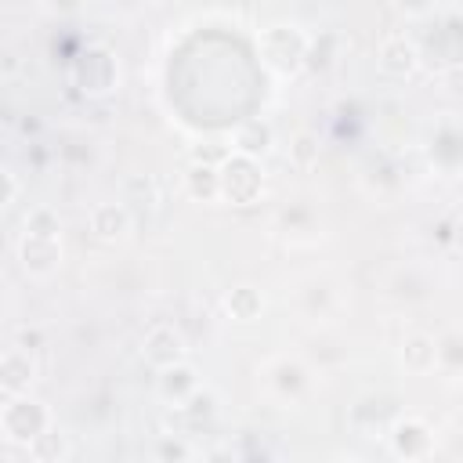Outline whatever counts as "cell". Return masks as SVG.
<instances>
[{
    "label": "cell",
    "mask_w": 463,
    "mask_h": 463,
    "mask_svg": "<svg viewBox=\"0 0 463 463\" xmlns=\"http://www.w3.org/2000/svg\"><path fill=\"white\" fill-rule=\"evenodd\" d=\"M72 80L80 90L87 94H105L116 87L119 80V69H116V58L105 51V47H87L76 61H72Z\"/></svg>",
    "instance_id": "4"
},
{
    "label": "cell",
    "mask_w": 463,
    "mask_h": 463,
    "mask_svg": "<svg viewBox=\"0 0 463 463\" xmlns=\"http://www.w3.org/2000/svg\"><path fill=\"white\" fill-rule=\"evenodd\" d=\"M58 232H61V221H58V213H54L51 206L29 210V217H25V235H51V239H58Z\"/></svg>",
    "instance_id": "18"
},
{
    "label": "cell",
    "mask_w": 463,
    "mask_h": 463,
    "mask_svg": "<svg viewBox=\"0 0 463 463\" xmlns=\"http://www.w3.org/2000/svg\"><path fill=\"white\" fill-rule=\"evenodd\" d=\"M217 181H221V199L235 203V206H250L264 192V170H260V163L257 159H246L239 152H232L217 166Z\"/></svg>",
    "instance_id": "2"
},
{
    "label": "cell",
    "mask_w": 463,
    "mask_h": 463,
    "mask_svg": "<svg viewBox=\"0 0 463 463\" xmlns=\"http://www.w3.org/2000/svg\"><path fill=\"white\" fill-rule=\"evenodd\" d=\"M184 184H188V195H192V199H199V203H213V199H221V181H217V170H213V166H206V163L188 166Z\"/></svg>",
    "instance_id": "17"
},
{
    "label": "cell",
    "mask_w": 463,
    "mask_h": 463,
    "mask_svg": "<svg viewBox=\"0 0 463 463\" xmlns=\"http://www.w3.org/2000/svg\"><path fill=\"white\" fill-rule=\"evenodd\" d=\"M307 47H311V40L300 33V25H268L260 33V58L282 76H289L304 65Z\"/></svg>",
    "instance_id": "1"
},
{
    "label": "cell",
    "mask_w": 463,
    "mask_h": 463,
    "mask_svg": "<svg viewBox=\"0 0 463 463\" xmlns=\"http://www.w3.org/2000/svg\"><path fill=\"white\" fill-rule=\"evenodd\" d=\"M29 452L36 456V463H61V459L69 456V438H65V430H61V427H54V423H51L43 434H36V438H33Z\"/></svg>",
    "instance_id": "16"
},
{
    "label": "cell",
    "mask_w": 463,
    "mask_h": 463,
    "mask_svg": "<svg viewBox=\"0 0 463 463\" xmlns=\"http://www.w3.org/2000/svg\"><path fill=\"white\" fill-rule=\"evenodd\" d=\"M145 358L156 365V369H166L174 362H184V336L174 329V326H156L148 329L145 336Z\"/></svg>",
    "instance_id": "9"
},
{
    "label": "cell",
    "mask_w": 463,
    "mask_h": 463,
    "mask_svg": "<svg viewBox=\"0 0 463 463\" xmlns=\"http://www.w3.org/2000/svg\"><path fill=\"white\" fill-rule=\"evenodd\" d=\"M315 156H318V145H315V137H311V134H300V137L293 141V159H297L300 166H307Z\"/></svg>",
    "instance_id": "19"
},
{
    "label": "cell",
    "mask_w": 463,
    "mask_h": 463,
    "mask_svg": "<svg viewBox=\"0 0 463 463\" xmlns=\"http://www.w3.org/2000/svg\"><path fill=\"white\" fill-rule=\"evenodd\" d=\"M36 380V362L29 358V351L14 347V351H4L0 354V391L18 398L29 391V383Z\"/></svg>",
    "instance_id": "7"
},
{
    "label": "cell",
    "mask_w": 463,
    "mask_h": 463,
    "mask_svg": "<svg viewBox=\"0 0 463 463\" xmlns=\"http://www.w3.org/2000/svg\"><path fill=\"white\" fill-rule=\"evenodd\" d=\"M268 376L279 387V394H297V391L307 387V369L297 358H275L271 369H268Z\"/></svg>",
    "instance_id": "15"
},
{
    "label": "cell",
    "mask_w": 463,
    "mask_h": 463,
    "mask_svg": "<svg viewBox=\"0 0 463 463\" xmlns=\"http://www.w3.org/2000/svg\"><path fill=\"white\" fill-rule=\"evenodd\" d=\"M391 445H394V452L402 459H423L434 449V434H430V427L423 420L405 416V420H398L391 427Z\"/></svg>",
    "instance_id": "5"
},
{
    "label": "cell",
    "mask_w": 463,
    "mask_h": 463,
    "mask_svg": "<svg viewBox=\"0 0 463 463\" xmlns=\"http://www.w3.org/2000/svg\"><path fill=\"white\" fill-rule=\"evenodd\" d=\"M224 307H228L232 318L253 322V318L260 315V307H264V297H260V289H253V286H235V289L224 293Z\"/></svg>",
    "instance_id": "14"
},
{
    "label": "cell",
    "mask_w": 463,
    "mask_h": 463,
    "mask_svg": "<svg viewBox=\"0 0 463 463\" xmlns=\"http://www.w3.org/2000/svg\"><path fill=\"white\" fill-rule=\"evenodd\" d=\"M402 365L409 373H427L438 365V340L427 336V333H416L402 344Z\"/></svg>",
    "instance_id": "13"
},
{
    "label": "cell",
    "mask_w": 463,
    "mask_h": 463,
    "mask_svg": "<svg viewBox=\"0 0 463 463\" xmlns=\"http://www.w3.org/2000/svg\"><path fill=\"white\" fill-rule=\"evenodd\" d=\"M159 456L163 459H170V463H184V456H188V449H184V441H159Z\"/></svg>",
    "instance_id": "20"
},
{
    "label": "cell",
    "mask_w": 463,
    "mask_h": 463,
    "mask_svg": "<svg viewBox=\"0 0 463 463\" xmlns=\"http://www.w3.org/2000/svg\"><path fill=\"white\" fill-rule=\"evenodd\" d=\"M235 152L246 156V159H260L268 148H271V127L264 119H246L239 130H235Z\"/></svg>",
    "instance_id": "12"
},
{
    "label": "cell",
    "mask_w": 463,
    "mask_h": 463,
    "mask_svg": "<svg viewBox=\"0 0 463 463\" xmlns=\"http://www.w3.org/2000/svg\"><path fill=\"white\" fill-rule=\"evenodd\" d=\"M14 195H18V181H14L7 170H0V206L14 203Z\"/></svg>",
    "instance_id": "21"
},
{
    "label": "cell",
    "mask_w": 463,
    "mask_h": 463,
    "mask_svg": "<svg viewBox=\"0 0 463 463\" xmlns=\"http://www.w3.org/2000/svg\"><path fill=\"white\" fill-rule=\"evenodd\" d=\"M0 427H4V434H7L11 441L33 445V438L51 427V412H47V405H40L36 398L18 394V398L4 402V409H0Z\"/></svg>",
    "instance_id": "3"
},
{
    "label": "cell",
    "mask_w": 463,
    "mask_h": 463,
    "mask_svg": "<svg viewBox=\"0 0 463 463\" xmlns=\"http://www.w3.org/2000/svg\"><path fill=\"white\" fill-rule=\"evenodd\" d=\"M156 387H159V394H163L166 402L184 405V402H188V398L199 391V376H195V369H192L188 362H174V365L159 369Z\"/></svg>",
    "instance_id": "10"
},
{
    "label": "cell",
    "mask_w": 463,
    "mask_h": 463,
    "mask_svg": "<svg viewBox=\"0 0 463 463\" xmlns=\"http://www.w3.org/2000/svg\"><path fill=\"white\" fill-rule=\"evenodd\" d=\"M18 257L25 264L29 275H51L61 260V239L51 235H22L18 242Z\"/></svg>",
    "instance_id": "6"
},
{
    "label": "cell",
    "mask_w": 463,
    "mask_h": 463,
    "mask_svg": "<svg viewBox=\"0 0 463 463\" xmlns=\"http://www.w3.org/2000/svg\"><path fill=\"white\" fill-rule=\"evenodd\" d=\"M329 463H351V459H329Z\"/></svg>",
    "instance_id": "22"
},
{
    "label": "cell",
    "mask_w": 463,
    "mask_h": 463,
    "mask_svg": "<svg viewBox=\"0 0 463 463\" xmlns=\"http://www.w3.org/2000/svg\"><path fill=\"white\" fill-rule=\"evenodd\" d=\"M90 232L101 239V242H119L127 232H130V213L127 206L119 203H98L90 210Z\"/></svg>",
    "instance_id": "11"
},
{
    "label": "cell",
    "mask_w": 463,
    "mask_h": 463,
    "mask_svg": "<svg viewBox=\"0 0 463 463\" xmlns=\"http://www.w3.org/2000/svg\"><path fill=\"white\" fill-rule=\"evenodd\" d=\"M376 58H380V69H383V72H391V76H409V72H416V65H420L423 54H420V47H416L409 36L394 33V36H387V40L380 43Z\"/></svg>",
    "instance_id": "8"
}]
</instances>
